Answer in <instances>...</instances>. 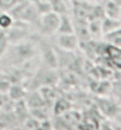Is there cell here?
<instances>
[{
	"label": "cell",
	"mask_w": 121,
	"mask_h": 130,
	"mask_svg": "<svg viewBox=\"0 0 121 130\" xmlns=\"http://www.w3.org/2000/svg\"><path fill=\"white\" fill-rule=\"evenodd\" d=\"M58 33H71L74 32L73 30V24H72L71 19L67 15H62L60 17V21H59V27H58Z\"/></svg>",
	"instance_id": "obj_4"
},
{
	"label": "cell",
	"mask_w": 121,
	"mask_h": 130,
	"mask_svg": "<svg viewBox=\"0 0 121 130\" xmlns=\"http://www.w3.org/2000/svg\"><path fill=\"white\" fill-rule=\"evenodd\" d=\"M59 21H60V15L57 13H47L44 14V17L41 19V31L46 34H51L53 32L58 31L59 27Z\"/></svg>",
	"instance_id": "obj_2"
},
{
	"label": "cell",
	"mask_w": 121,
	"mask_h": 130,
	"mask_svg": "<svg viewBox=\"0 0 121 130\" xmlns=\"http://www.w3.org/2000/svg\"><path fill=\"white\" fill-rule=\"evenodd\" d=\"M13 24V19L11 15L3 13L0 15V28H10Z\"/></svg>",
	"instance_id": "obj_5"
},
{
	"label": "cell",
	"mask_w": 121,
	"mask_h": 130,
	"mask_svg": "<svg viewBox=\"0 0 121 130\" xmlns=\"http://www.w3.org/2000/svg\"><path fill=\"white\" fill-rule=\"evenodd\" d=\"M108 58L118 69L121 70V47L111 46L108 47Z\"/></svg>",
	"instance_id": "obj_3"
},
{
	"label": "cell",
	"mask_w": 121,
	"mask_h": 130,
	"mask_svg": "<svg viewBox=\"0 0 121 130\" xmlns=\"http://www.w3.org/2000/svg\"><path fill=\"white\" fill-rule=\"evenodd\" d=\"M57 43L62 48L64 51L72 52L74 50H77L79 46V38L77 37V34L74 32L71 33H58L57 37Z\"/></svg>",
	"instance_id": "obj_1"
}]
</instances>
